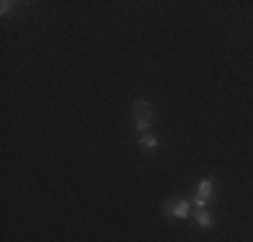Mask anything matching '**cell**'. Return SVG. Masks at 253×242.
<instances>
[{
    "label": "cell",
    "instance_id": "obj_4",
    "mask_svg": "<svg viewBox=\"0 0 253 242\" xmlns=\"http://www.w3.org/2000/svg\"><path fill=\"white\" fill-rule=\"evenodd\" d=\"M191 218H194V223L200 229H213L215 226V215L210 213V210H194L191 213Z\"/></svg>",
    "mask_w": 253,
    "mask_h": 242
},
{
    "label": "cell",
    "instance_id": "obj_2",
    "mask_svg": "<svg viewBox=\"0 0 253 242\" xmlns=\"http://www.w3.org/2000/svg\"><path fill=\"white\" fill-rule=\"evenodd\" d=\"M162 213L170 215V218H178V221H186L194 210H191V199L175 197V199H167V202L162 204Z\"/></svg>",
    "mask_w": 253,
    "mask_h": 242
},
{
    "label": "cell",
    "instance_id": "obj_1",
    "mask_svg": "<svg viewBox=\"0 0 253 242\" xmlns=\"http://www.w3.org/2000/svg\"><path fill=\"white\" fill-rule=\"evenodd\" d=\"M213 199H215V178H202L194 197H191V204H194V210H210Z\"/></svg>",
    "mask_w": 253,
    "mask_h": 242
},
{
    "label": "cell",
    "instance_id": "obj_3",
    "mask_svg": "<svg viewBox=\"0 0 253 242\" xmlns=\"http://www.w3.org/2000/svg\"><path fill=\"white\" fill-rule=\"evenodd\" d=\"M132 119H154V105L148 100L132 102Z\"/></svg>",
    "mask_w": 253,
    "mask_h": 242
},
{
    "label": "cell",
    "instance_id": "obj_6",
    "mask_svg": "<svg viewBox=\"0 0 253 242\" xmlns=\"http://www.w3.org/2000/svg\"><path fill=\"white\" fill-rule=\"evenodd\" d=\"M11 8H14V3H11V0H3V3H0V14H11Z\"/></svg>",
    "mask_w": 253,
    "mask_h": 242
},
{
    "label": "cell",
    "instance_id": "obj_5",
    "mask_svg": "<svg viewBox=\"0 0 253 242\" xmlns=\"http://www.w3.org/2000/svg\"><path fill=\"white\" fill-rule=\"evenodd\" d=\"M137 145H140L143 154H156V148H159V137L154 135V132H148V135H140V140H137Z\"/></svg>",
    "mask_w": 253,
    "mask_h": 242
}]
</instances>
